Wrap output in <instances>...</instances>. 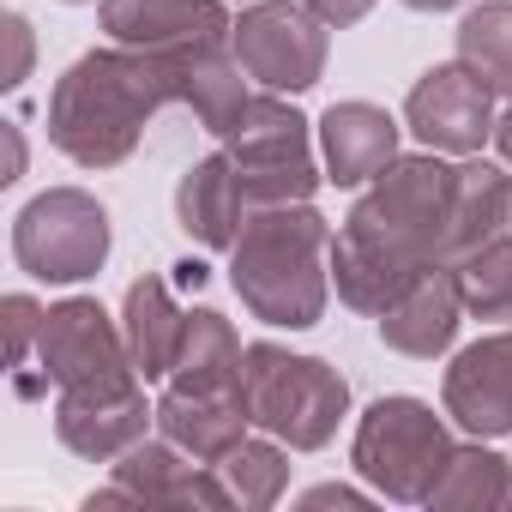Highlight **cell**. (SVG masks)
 <instances>
[{"label": "cell", "instance_id": "1", "mask_svg": "<svg viewBox=\"0 0 512 512\" xmlns=\"http://www.w3.org/2000/svg\"><path fill=\"white\" fill-rule=\"evenodd\" d=\"M452 175L440 151L392 157L332 235V284L356 314H386L422 272L452 266Z\"/></svg>", "mask_w": 512, "mask_h": 512}, {"label": "cell", "instance_id": "2", "mask_svg": "<svg viewBox=\"0 0 512 512\" xmlns=\"http://www.w3.org/2000/svg\"><path fill=\"white\" fill-rule=\"evenodd\" d=\"M163 103H181V61L145 49H91L49 91V145L79 169H115L139 151Z\"/></svg>", "mask_w": 512, "mask_h": 512}, {"label": "cell", "instance_id": "3", "mask_svg": "<svg viewBox=\"0 0 512 512\" xmlns=\"http://www.w3.org/2000/svg\"><path fill=\"white\" fill-rule=\"evenodd\" d=\"M229 284L253 320L290 332L320 326L332 296V223L308 199L260 205L229 247Z\"/></svg>", "mask_w": 512, "mask_h": 512}, {"label": "cell", "instance_id": "4", "mask_svg": "<svg viewBox=\"0 0 512 512\" xmlns=\"http://www.w3.org/2000/svg\"><path fill=\"white\" fill-rule=\"evenodd\" d=\"M241 398L260 434H278L290 452H320L350 416V380L326 356H296L284 344H247Z\"/></svg>", "mask_w": 512, "mask_h": 512}, {"label": "cell", "instance_id": "5", "mask_svg": "<svg viewBox=\"0 0 512 512\" xmlns=\"http://www.w3.org/2000/svg\"><path fill=\"white\" fill-rule=\"evenodd\" d=\"M452 434H446V416H434L422 398H374L368 416L356 422V446H350V464L356 476L386 494V500H404V506H428L446 458H452Z\"/></svg>", "mask_w": 512, "mask_h": 512}, {"label": "cell", "instance_id": "6", "mask_svg": "<svg viewBox=\"0 0 512 512\" xmlns=\"http://www.w3.org/2000/svg\"><path fill=\"white\" fill-rule=\"evenodd\" d=\"M223 151L235 157L241 193L247 205H296L320 193V157H314V127L284 103V91H253L241 127L223 139Z\"/></svg>", "mask_w": 512, "mask_h": 512}, {"label": "cell", "instance_id": "7", "mask_svg": "<svg viewBox=\"0 0 512 512\" xmlns=\"http://www.w3.org/2000/svg\"><path fill=\"white\" fill-rule=\"evenodd\" d=\"M13 260L37 284H85L109 260V211L85 187H49L13 217Z\"/></svg>", "mask_w": 512, "mask_h": 512}, {"label": "cell", "instance_id": "8", "mask_svg": "<svg viewBox=\"0 0 512 512\" xmlns=\"http://www.w3.org/2000/svg\"><path fill=\"white\" fill-rule=\"evenodd\" d=\"M37 368L61 392H121V386H139V368H133L121 320H109L103 302H91V296H67V302H55L43 314Z\"/></svg>", "mask_w": 512, "mask_h": 512}, {"label": "cell", "instance_id": "9", "mask_svg": "<svg viewBox=\"0 0 512 512\" xmlns=\"http://www.w3.org/2000/svg\"><path fill=\"white\" fill-rule=\"evenodd\" d=\"M235 61L247 67V79L260 91H314L326 79V25L302 7V0H253V7L235 19L229 37Z\"/></svg>", "mask_w": 512, "mask_h": 512}, {"label": "cell", "instance_id": "10", "mask_svg": "<svg viewBox=\"0 0 512 512\" xmlns=\"http://www.w3.org/2000/svg\"><path fill=\"white\" fill-rule=\"evenodd\" d=\"M103 31L127 49H145L157 61H199L229 49L235 19L223 0H103L97 7Z\"/></svg>", "mask_w": 512, "mask_h": 512}, {"label": "cell", "instance_id": "11", "mask_svg": "<svg viewBox=\"0 0 512 512\" xmlns=\"http://www.w3.org/2000/svg\"><path fill=\"white\" fill-rule=\"evenodd\" d=\"M404 127L440 157H476L482 139H494V91L464 61H440L410 85Z\"/></svg>", "mask_w": 512, "mask_h": 512}, {"label": "cell", "instance_id": "12", "mask_svg": "<svg viewBox=\"0 0 512 512\" xmlns=\"http://www.w3.org/2000/svg\"><path fill=\"white\" fill-rule=\"evenodd\" d=\"M440 404L476 440L512 434V326L488 332V338H476L470 350L452 356V368L440 380Z\"/></svg>", "mask_w": 512, "mask_h": 512}, {"label": "cell", "instance_id": "13", "mask_svg": "<svg viewBox=\"0 0 512 512\" xmlns=\"http://www.w3.org/2000/svg\"><path fill=\"white\" fill-rule=\"evenodd\" d=\"M115 482L133 494V506H211V512L235 506L223 476H217V464H199L193 452H181L163 434L157 440L145 434L139 446H127L115 458Z\"/></svg>", "mask_w": 512, "mask_h": 512}, {"label": "cell", "instance_id": "14", "mask_svg": "<svg viewBox=\"0 0 512 512\" xmlns=\"http://www.w3.org/2000/svg\"><path fill=\"white\" fill-rule=\"evenodd\" d=\"M151 422H157V404H145L139 386H121V392H61L55 398L61 446L73 458H91V464H109L127 446H139Z\"/></svg>", "mask_w": 512, "mask_h": 512}, {"label": "cell", "instance_id": "15", "mask_svg": "<svg viewBox=\"0 0 512 512\" xmlns=\"http://www.w3.org/2000/svg\"><path fill=\"white\" fill-rule=\"evenodd\" d=\"M247 428H253V416H247L241 386H217V392L169 386L157 398V434L175 440L181 452H193L199 464H217L235 440H247Z\"/></svg>", "mask_w": 512, "mask_h": 512}, {"label": "cell", "instance_id": "16", "mask_svg": "<svg viewBox=\"0 0 512 512\" xmlns=\"http://www.w3.org/2000/svg\"><path fill=\"white\" fill-rule=\"evenodd\" d=\"M458 320H464L458 278H452V266H434V272H422V278L380 314V344L398 350V356H410V362H434L440 350H452Z\"/></svg>", "mask_w": 512, "mask_h": 512}, {"label": "cell", "instance_id": "17", "mask_svg": "<svg viewBox=\"0 0 512 512\" xmlns=\"http://www.w3.org/2000/svg\"><path fill=\"white\" fill-rule=\"evenodd\" d=\"M398 157V121L380 109V103H332L320 115V163H326V181L338 187H362L374 181L386 163Z\"/></svg>", "mask_w": 512, "mask_h": 512}, {"label": "cell", "instance_id": "18", "mask_svg": "<svg viewBox=\"0 0 512 512\" xmlns=\"http://www.w3.org/2000/svg\"><path fill=\"white\" fill-rule=\"evenodd\" d=\"M247 217H253V205H247L241 175H235V157H229L223 145H217L211 157H199V163L181 175V187H175V223H181L199 247L229 253Z\"/></svg>", "mask_w": 512, "mask_h": 512}, {"label": "cell", "instance_id": "19", "mask_svg": "<svg viewBox=\"0 0 512 512\" xmlns=\"http://www.w3.org/2000/svg\"><path fill=\"white\" fill-rule=\"evenodd\" d=\"M121 332H127V350H133L139 380H169V368H175V356H181V332H187V308L175 302L169 278L145 272V278L127 284Z\"/></svg>", "mask_w": 512, "mask_h": 512}, {"label": "cell", "instance_id": "20", "mask_svg": "<svg viewBox=\"0 0 512 512\" xmlns=\"http://www.w3.org/2000/svg\"><path fill=\"white\" fill-rule=\"evenodd\" d=\"M181 103H187V109L199 115V127L223 145V139L241 127L247 103H253V91H247V67L235 61V49H217V55L181 61Z\"/></svg>", "mask_w": 512, "mask_h": 512}, {"label": "cell", "instance_id": "21", "mask_svg": "<svg viewBox=\"0 0 512 512\" xmlns=\"http://www.w3.org/2000/svg\"><path fill=\"white\" fill-rule=\"evenodd\" d=\"M512 223V175L506 163H458L452 175V260Z\"/></svg>", "mask_w": 512, "mask_h": 512}, {"label": "cell", "instance_id": "22", "mask_svg": "<svg viewBox=\"0 0 512 512\" xmlns=\"http://www.w3.org/2000/svg\"><path fill=\"white\" fill-rule=\"evenodd\" d=\"M241 356L247 350H241L235 326L217 308H193L187 314V332H181V356L169 368V386H205V392L241 386Z\"/></svg>", "mask_w": 512, "mask_h": 512}, {"label": "cell", "instance_id": "23", "mask_svg": "<svg viewBox=\"0 0 512 512\" xmlns=\"http://www.w3.org/2000/svg\"><path fill=\"white\" fill-rule=\"evenodd\" d=\"M217 476H223V488H229V500L235 506H278L284 500V488H290V452H284V440L278 434H266V440H235L223 458H217Z\"/></svg>", "mask_w": 512, "mask_h": 512}, {"label": "cell", "instance_id": "24", "mask_svg": "<svg viewBox=\"0 0 512 512\" xmlns=\"http://www.w3.org/2000/svg\"><path fill=\"white\" fill-rule=\"evenodd\" d=\"M458 61L512 103V0H482L458 19Z\"/></svg>", "mask_w": 512, "mask_h": 512}, {"label": "cell", "instance_id": "25", "mask_svg": "<svg viewBox=\"0 0 512 512\" xmlns=\"http://www.w3.org/2000/svg\"><path fill=\"white\" fill-rule=\"evenodd\" d=\"M458 302L470 320H512V235H488L452 260Z\"/></svg>", "mask_w": 512, "mask_h": 512}, {"label": "cell", "instance_id": "26", "mask_svg": "<svg viewBox=\"0 0 512 512\" xmlns=\"http://www.w3.org/2000/svg\"><path fill=\"white\" fill-rule=\"evenodd\" d=\"M506 500H512V464L500 452H488L476 434H470V446H452V458L428 494V506H506Z\"/></svg>", "mask_w": 512, "mask_h": 512}, {"label": "cell", "instance_id": "27", "mask_svg": "<svg viewBox=\"0 0 512 512\" xmlns=\"http://www.w3.org/2000/svg\"><path fill=\"white\" fill-rule=\"evenodd\" d=\"M0 314H7V362L25 368L31 344L43 338V314L49 308H37V296H7V302H0Z\"/></svg>", "mask_w": 512, "mask_h": 512}, {"label": "cell", "instance_id": "28", "mask_svg": "<svg viewBox=\"0 0 512 512\" xmlns=\"http://www.w3.org/2000/svg\"><path fill=\"white\" fill-rule=\"evenodd\" d=\"M302 7L326 25V31H344V25H362L374 13V0H302Z\"/></svg>", "mask_w": 512, "mask_h": 512}, {"label": "cell", "instance_id": "29", "mask_svg": "<svg viewBox=\"0 0 512 512\" xmlns=\"http://www.w3.org/2000/svg\"><path fill=\"white\" fill-rule=\"evenodd\" d=\"M7 43H13V67H7V91H19L25 85V73H31V25L19 19V13H7Z\"/></svg>", "mask_w": 512, "mask_h": 512}, {"label": "cell", "instance_id": "30", "mask_svg": "<svg viewBox=\"0 0 512 512\" xmlns=\"http://www.w3.org/2000/svg\"><path fill=\"white\" fill-rule=\"evenodd\" d=\"M302 506H368V494H356V488H344V482H326V488H308Z\"/></svg>", "mask_w": 512, "mask_h": 512}, {"label": "cell", "instance_id": "31", "mask_svg": "<svg viewBox=\"0 0 512 512\" xmlns=\"http://www.w3.org/2000/svg\"><path fill=\"white\" fill-rule=\"evenodd\" d=\"M494 151H500V163L512 169V103L494 115Z\"/></svg>", "mask_w": 512, "mask_h": 512}, {"label": "cell", "instance_id": "32", "mask_svg": "<svg viewBox=\"0 0 512 512\" xmlns=\"http://www.w3.org/2000/svg\"><path fill=\"white\" fill-rule=\"evenodd\" d=\"M175 278H181V284H193V290H199V284H205V278H211V272H205V266H199V260H181V266H175Z\"/></svg>", "mask_w": 512, "mask_h": 512}, {"label": "cell", "instance_id": "33", "mask_svg": "<svg viewBox=\"0 0 512 512\" xmlns=\"http://www.w3.org/2000/svg\"><path fill=\"white\" fill-rule=\"evenodd\" d=\"M410 13H452V7H464V0H404Z\"/></svg>", "mask_w": 512, "mask_h": 512}]
</instances>
